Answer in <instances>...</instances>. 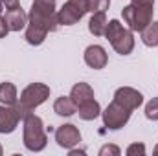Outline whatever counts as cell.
<instances>
[{"label":"cell","instance_id":"cell-1","mask_svg":"<svg viewBox=\"0 0 158 156\" xmlns=\"http://www.w3.org/2000/svg\"><path fill=\"white\" fill-rule=\"evenodd\" d=\"M50 97V86L44 83H31L28 84L22 92L19 101L15 103V110L20 119L28 117L30 114H33V110L40 107L46 99Z\"/></svg>","mask_w":158,"mask_h":156},{"label":"cell","instance_id":"cell-2","mask_svg":"<svg viewBox=\"0 0 158 156\" xmlns=\"http://www.w3.org/2000/svg\"><path fill=\"white\" fill-rule=\"evenodd\" d=\"M22 121H24V127H22L24 147L28 151H31V153L44 151L46 145H48V136H46L42 119L39 116H35V114H30L28 117H24Z\"/></svg>","mask_w":158,"mask_h":156},{"label":"cell","instance_id":"cell-3","mask_svg":"<svg viewBox=\"0 0 158 156\" xmlns=\"http://www.w3.org/2000/svg\"><path fill=\"white\" fill-rule=\"evenodd\" d=\"M28 22L46 28L48 31H55L59 26L57 20V0H33L31 9L28 13Z\"/></svg>","mask_w":158,"mask_h":156},{"label":"cell","instance_id":"cell-4","mask_svg":"<svg viewBox=\"0 0 158 156\" xmlns=\"http://www.w3.org/2000/svg\"><path fill=\"white\" fill-rule=\"evenodd\" d=\"M105 39L110 42L114 51L119 55H129L134 50V31L125 28L118 18L109 20L105 30Z\"/></svg>","mask_w":158,"mask_h":156},{"label":"cell","instance_id":"cell-5","mask_svg":"<svg viewBox=\"0 0 158 156\" xmlns=\"http://www.w3.org/2000/svg\"><path fill=\"white\" fill-rule=\"evenodd\" d=\"M153 15H155V9H142L132 4H129L121 9L123 22L132 31H142L143 28H147L153 22Z\"/></svg>","mask_w":158,"mask_h":156},{"label":"cell","instance_id":"cell-6","mask_svg":"<svg viewBox=\"0 0 158 156\" xmlns=\"http://www.w3.org/2000/svg\"><path fill=\"white\" fill-rule=\"evenodd\" d=\"M88 13L86 0H66L61 9H57L59 26H74Z\"/></svg>","mask_w":158,"mask_h":156},{"label":"cell","instance_id":"cell-7","mask_svg":"<svg viewBox=\"0 0 158 156\" xmlns=\"http://www.w3.org/2000/svg\"><path fill=\"white\" fill-rule=\"evenodd\" d=\"M131 114H132V112H131L129 109L121 107L119 103H116V101L112 99V103L101 112V117H103V125H105L109 130H119V129H123V127L129 123Z\"/></svg>","mask_w":158,"mask_h":156},{"label":"cell","instance_id":"cell-8","mask_svg":"<svg viewBox=\"0 0 158 156\" xmlns=\"http://www.w3.org/2000/svg\"><path fill=\"white\" fill-rule=\"evenodd\" d=\"M114 101L132 112V110H136L143 105V94L138 92L132 86H119L114 92Z\"/></svg>","mask_w":158,"mask_h":156},{"label":"cell","instance_id":"cell-9","mask_svg":"<svg viewBox=\"0 0 158 156\" xmlns=\"http://www.w3.org/2000/svg\"><path fill=\"white\" fill-rule=\"evenodd\" d=\"M55 142H57V145L61 149L68 151V149H72V147L81 143V132H79V129L76 125L64 123V125L55 129Z\"/></svg>","mask_w":158,"mask_h":156},{"label":"cell","instance_id":"cell-10","mask_svg":"<svg viewBox=\"0 0 158 156\" xmlns=\"http://www.w3.org/2000/svg\"><path fill=\"white\" fill-rule=\"evenodd\" d=\"M83 59H85V64L92 70H101L107 66L109 63V55H107V50L99 44H90L86 46L85 53H83Z\"/></svg>","mask_w":158,"mask_h":156},{"label":"cell","instance_id":"cell-11","mask_svg":"<svg viewBox=\"0 0 158 156\" xmlns=\"http://www.w3.org/2000/svg\"><path fill=\"white\" fill-rule=\"evenodd\" d=\"M20 117L17 114L15 107L0 103V134H11L17 130Z\"/></svg>","mask_w":158,"mask_h":156},{"label":"cell","instance_id":"cell-12","mask_svg":"<svg viewBox=\"0 0 158 156\" xmlns=\"http://www.w3.org/2000/svg\"><path fill=\"white\" fill-rule=\"evenodd\" d=\"M4 20H6L9 31H20V30H26V26H28V13L19 6V7L7 9L4 15Z\"/></svg>","mask_w":158,"mask_h":156},{"label":"cell","instance_id":"cell-13","mask_svg":"<svg viewBox=\"0 0 158 156\" xmlns=\"http://www.w3.org/2000/svg\"><path fill=\"white\" fill-rule=\"evenodd\" d=\"M53 112L61 117H72L74 114H77V105L72 101L70 96H61L53 103Z\"/></svg>","mask_w":158,"mask_h":156},{"label":"cell","instance_id":"cell-14","mask_svg":"<svg viewBox=\"0 0 158 156\" xmlns=\"http://www.w3.org/2000/svg\"><path fill=\"white\" fill-rule=\"evenodd\" d=\"M48 33H50V31H48L46 28L28 22L26 31H24V39H26V42H28V44H31V46H40V44L46 40Z\"/></svg>","mask_w":158,"mask_h":156},{"label":"cell","instance_id":"cell-15","mask_svg":"<svg viewBox=\"0 0 158 156\" xmlns=\"http://www.w3.org/2000/svg\"><path fill=\"white\" fill-rule=\"evenodd\" d=\"M70 97L76 105H81L88 99H94V88L88 84V83H76L70 90Z\"/></svg>","mask_w":158,"mask_h":156},{"label":"cell","instance_id":"cell-16","mask_svg":"<svg viewBox=\"0 0 158 156\" xmlns=\"http://www.w3.org/2000/svg\"><path fill=\"white\" fill-rule=\"evenodd\" d=\"M77 114L83 121H92L98 116H101V107L96 99H88L77 107Z\"/></svg>","mask_w":158,"mask_h":156},{"label":"cell","instance_id":"cell-17","mask_svg":"<svg viewBox=\"0 0 158 156\" xmlns=\"http://www.w3.org/2000/svg\"><path fill=\"white\" fill-rule=\"evenodd\" d=\"M107 24H109V20H107L105 11H101V13H92V17H90V20H88V31H90L94 37H101V35H105Z\"/></svg>","mask_w":158,"mask_h":156},{"label":"cell","instance_id":"cell-18","mask_svg":"<svg viewBox=\"0 0 158 156\" xmlns=\"http://www.w3.org/2000/svg\"><path fill=\"white\" fill-rule=\"evenodd\" d=\"M17 101H19L17 86L13 83H9V81L0 83V103L2 105H9V107H15Z\"/></svg>","mask_w":158,"mask_h":156},{"label":"cell","instance_id":"cell-19","mask_svg":"<svg viewBox=\"0 0 158 156\" xmlns=\"http://www.w3.org/2000/svg\"><path fill=\"white\" fill-rule=\"evenodd\" d=\"M142 42L147 48H158V22H151L147 28H143L140 31Z\"/></svg>","mask_w":158,"mask_h":156},{"label":"cell","instance_id":"cell-20","mask_svg":"<svg viewBox=\"0 0 158 156\" xmlns=\"http://www.w3.org/2000/svg\"><path fill=\"white\" fill-rule=\"evenodd\" d=\"M88 13H101L110 7V0H86Z\"/></svg>","mask_w":158,"mask_h":156},{"label":"cell","instance_id":"cell-21","mask_svg":"<svg viewBox=\"0 0 158 156\" xmlns=\"http://www.w3.org/2000/svg\"><path fill=\"white\" fill-rule=\"evenodd\" d=\"M145 117L151 121H158V97H153L145 105Z\"/></svg>","mask_w":158,"mask_h":156},{"label":"cell","instance_id":"cell-22","mask_svg":"<svg viewBox=\"0 0 158 156\" xmlns=\"http://www.w3.org/2000/svg\"><path fill=\"white\" fill-rule=\"evenodd\" d=\"M145 145L142 143V142H134V143H131L127 149H125V154L127 156H145Z\"/></svg>","mask_w":158,"mask_h":156},{"label":"cell","instance_id":"cell-23","mask_svg":"<svg viewBox=\"0 0 158 156\" xmlns=\"http://www.w3.org/2000/svg\"><path fill=\"white\" fill-rule=\"evenodd\" d=\"M99 156H119L121 154V151H119L118 145H103L101 149H99V153H98Z\"/></svg>","mask_w":158,"mask_h":156},{"label":"cell","instance_id":"cell-24","mask_svg":"<svg viewBox=\"0 0 158 156\" xmlns=\"http://www.w3.org/2000/svg\"><path fill=\"white\" fill-rule=\"evenodd\" d=\"M131 4L142 9H155V0H131Z\"/></svg>","mask_w":158,"mask_h":156},{"label":"cell","instance_id":"cell-25","mask_svg":"<svg viewBox=\"0 0 158 156\" xmlns=\"http://www.w3.org/2000/svg\"><path fill=\"white\" fill-rule=\"evenodd\" d=\"M0 4L4 6V9H13V7H19L20 6V0H0Z\"/></svg>","mask_w":158,"mask_h":156},{"label":"cell","instance_id":"cell-26","mask_svg":"<svg viewBox=\"0 0 158 156\" xmlns=\"http://www.w3.org/2000/svg\"><path fill=\"white\" fill-rule=\"evenodd\" d=\"M9 33V28L4 20V15H0V39H6V35Z\"/></svg>","mask_w":158,"mask_h":156},{"label":"cell","instance_id":"cell-27","mask_svg":"<svg viewBox=\"0 0 158 156\" xmlns=\"http://www.w3.org/2000/svg\"><path fill=\"white\" fill-rule=\"evenodd\" d=\"M86 151H83V149H76V147H72V149H68V154L70 156H77V154H85Z\"/></svg>","mask_w":158,"mask_h":156},{"label":"cell","instance_id":"cell-28","mask_svg":"<svg viewBox=\"0 0 158 156\" xmlns=\"http://www.w3.org/2000/svg\"><path fill=\"white\" fill-rule=\"evenodd\" d=\"M153 153H155V156H158V143L155 145V149H153Z\"/></svg>","mask_w":158,"mask_h":156},{"label":"cell","instance_id":"cell-29","mask_svg":"<svg viewBox=\"0 0 158 156\" xmlns=\"http://www.w3.org/2000/svg\"><path fill=\"white\" fill-rule=\"evenodd\" d=\"M0 15H4V6L0 4Z\"/></svg>","mask_w":158,"mask_h":156},{"label":"cell","instance_id":"cell-30","mask_svg":"<svg viewBox=\"0 0 158 156\" xmlns=\"http://www.w3.org/2000/svg\"><path fill=\"white\" fill-rule=\"evenodd\" d=\"M4 154V149H2V145H0V156Z\"/></svg>","mask_w":158,"mask_h":156}]
</instances>
